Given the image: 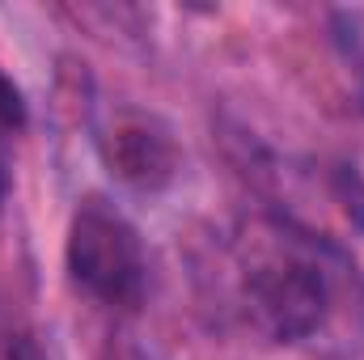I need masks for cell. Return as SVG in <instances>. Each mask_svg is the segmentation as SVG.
<instances>
[{
  "label": "cell",
  "mask_w": 364,
  "mask_h": 360,
  "mask_svg": "<svg viewBox=\"0 0 364 360\" xmlns=\"http://www.w3.org/2000/svg\"><path fill=\"white\" fill-rule=\"evenodd\" d=\"M233 275L246 322L275 344H301L331 318L335 275L322 246L279 221H250L242 229Z\"/></svg>",
  "instance_id": "6da1fadb"
},
{
  "label": "cell",
  "mask_w": 364,
  "mask_h": 360,
  "mask_svg": "<svg viewBox=\"0 0 364 360\" xmlns=\"http://www.w3.org/2000/svg\"><path fill=\"white\" fill-rule=\"evenodd\" d=\"M68 275L93 301L136 309L149 292V263L132 221L102 199H85L68 225Z\"/></svg>",
  "instance_id": "7a4b0ae2"
},
{
  "label": "cell",
  "mask_w": 364,
  "mask_h": 360,
  "mask_svg": "<svg viewBox=\"0 0 364 360\" xmlns=\"http://www.w3.org/2000/svg\"><path fill=\"white\" fill-rule=\"evenodd\" d=\"M106 162L114 166V174L140 191L166 186L178 170V144L170 140V132L157 119L132 115L119 119L106 136Z\"/></svg>",
  "instance_id": "3957f363"
},
{
  "label": "cell",
  "mask_w": 364,
  "mask_h": 360,
  "mask_svg": "<svg viewBox=\"0 0 364 360\" xmlns=\"http://www.w3.org/2000/svg\"><path fill=\"white\" fill-rule=\"evenodd\" d=\"M21 123H26V102H21V90L0 73V136L21 132Z\"/></svg>",
  "instance_id": "277c9868"
},
{
  "label": "cell",
  "mask_w": 364,
  "mask_h": 360,
  "mask_svg": "<svg viewBox=\"0 0 364 360\" xmlns=\"http://www.w3.org/2000/svg\"><path fill=\"white\" fill-rule=\"evenodd\" d=\"M0 360H47V352L30 331H13L0 339Z\"/></svg>",
  "instance_id": "5b68a950"
},
{
  "label": "cell",
  "mask_w": 364,
  "mask_h": 360,
  "mask_svg": "<svg viewBox=\"0 0 364 360\" xmlns=\"http://www.w3.org/2000/svg\"><path fill=\"white\" fill-rule=\"evenodd\" d=\"M97 360H153V356H149V352H140V348H132V344H110Z\"/></svg>",
  "instance_id": "8992f818"
},
{
  "label": "cell",
  "mask_w": 364,
  "mask_h": 360,
  "mask_svg": "<svg viewBox=\"0 0 364 360\" xmlns=\"http://www.w3.org/2000/svg\"><path fill=\"white\" fill-rule=\"evenodd\" d=\"M4 191H9V174H4V162H0V203H4Z\"/></svg>",
  "instance_id": "52a82bcc"
}]
</instances>
